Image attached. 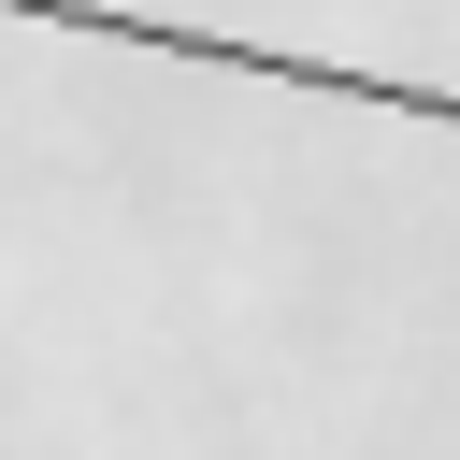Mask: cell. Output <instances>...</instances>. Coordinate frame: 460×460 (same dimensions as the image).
<instances>
[{"instance_id":"cell-1","label":"cell","mask_w":460,"mask_h":460,"mask_svg":"<svg viewBox=\"0 0 460 460\" xmlns=\"http://www.w3.org/2000/svg\"><path fill=\"white\" fill-rule=\"evenodd\" d=\"M0 14L86 29V43H158V58H201V72H259V86H316V101L417 115V129H460V86H417V72H345V58H302V43H230V29H187V14H101V0H0Z\"/></svg>"}]
</instances>
